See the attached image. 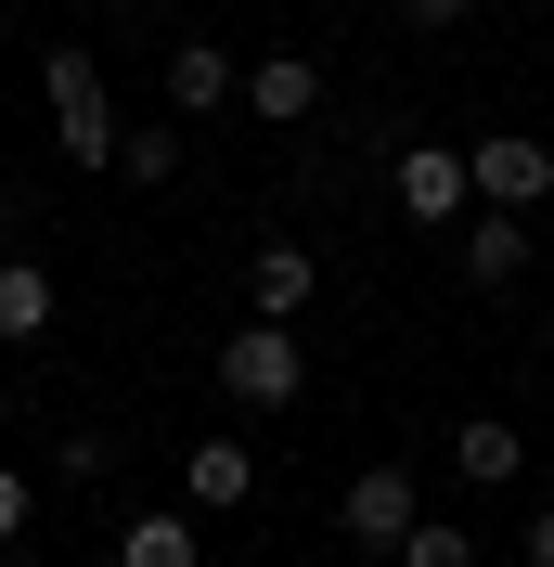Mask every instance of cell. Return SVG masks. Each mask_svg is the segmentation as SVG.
<instances>
[{"mask_svg": "<svg viewBox=\"0 0 554 567\" xmlns=\"http://www.w3.org/2000/svg\"><path fill=\"white\" fill-rule=\"evenodd\" d=\"M39 91H52V142H65L78 168H116V104H104V65H91V52H78V39H52V52H39Z\"/></svg>", "mask_w": 554, "mask_h": 567, "instance_id": "6da1fadb", "label": "cell"}, {"mask_svg": "<svg viewBox=\"0 0 554 567\" xmlns=\"http://www.w3.org/2000/svg\"><path fill=\"white\" fill-rule=\"evenodd\" d=\"M219 388H233L245 413H284V400L310 388V349H297V322H258V310H245V336H219Z\"/></svg>", "mask_w": 554, "mask_h": 567, "instance_id": "7a4b0ae2", "label": "cell"}, {"mask_svg": "<svg viewBox=\"0 0 554 567\" xmlns=\"http://www.w3.org/2000/svg\"><path fill=\"white\" fill-rule=\"evenodd\" d=\"M413 516H425V503H413V477H400V464H361V477L336 491V542H348V555H400V542H413Z\"/></svg>", "mask_w": 554, "mask_h": 567, "instance_id": "3957f363", "label": "cell"}, {"mask_svg": "<svg viewBox=\"0 0 554 567\" xmlns=\"http://www.w3.org/2000/svg\"><path fill=\"white\" fill-rule=\"evenodd\" d=\"M387 194H400V219H425V233H439V219H464V207H478V155H451V142H413V155L387 168Z\"/></svg>", "mask_w": 554, "mask_h": 567, "instance_id": "277c9868", "label": "cell"}, {"mask_svg": "<svg viewBox=\"0 0 554 567\" xmlns=\"http://www.w3.org/2000/svg\"><path fill=\"white\" fill-rule=\"evenodd\" d=\"M464 155H478V207H542L554 194V142L542 130H490V142H464Z\"/></svg>", "mask_w": 554, "mask_h": 567, "instance_id": "5b68a950", "label": "cell"}, {"mask_svg": "<svg viewBox=\"0 0 554 567\" xmlns=\"http://www.w3.org/2000/svg\"><path fill=\"white\" fill-rule=\"evenodd\" d=\"M245 116H258V130H310L322 116V65L310 52H258V65H245Z\"/></svg>", "mask_w": 554, "mask_h": 567, "instance_id": "8992f818", "label": "cell"}, {"mask_svg": "<svg viewBox=\"0 0 554 567\" xmlns=\"http://www.w3.org/2000/svg\"><path fill=\"white\" fill-rule=\"evenodd\" d=\"M310 297H322V258H310V246H284V233H271V246H245V310H258V322H297Z\"/></svg>", "mask_w": 554, "mask_h": 567, "instance_id": "52a82bcc", "label": "cell"}, {"mask_svg": "<svg viewBox=\"0 0 554 567\" xmlns=\"http://www.w3.org/2000/svg\"><path fill=\"white\" fill-rule=\"evenodd\" d=\"M245 491H258V452H245V439H194V452H181V503H194V516H233Z\"/></svg>", "mask_w": 554, "mask_h": 567, "instance_id": "ba28073f", "label": "cell"}, {"mask_svg": "<svg viewBox=\"0 0 554 567\" xmlns=\"http://www.w3.org/2000/svg\"><path fill=\"white\" fill-rule=\"evenodd\" d=\"M516 271H529V219H516V207H464V284L503 297Z\"/></svg>", "mask_w": 554, "mask_h": 567, "instance_id": "9c48e42d", "label": "cell"}, {"mask_svg": "<svg viewBox=\"0 0 554 567\" xmlns=\"http://www.w3.org/2000/svg\"><path fill=\"white\" fill-rule=\"evenodd\" d=\"M233 91H245V65L219 52V39H181V52H168V104H181V116H219Z\"/></svg>", "mask_w": 554, "mask_h": 567, "instance_id": "30bf717a", "label": "cell"}, {"mask_svg": "<svg viewBox=\"0 0 554 567\" xmlns=\"http://www.w3.org/2000/svg\"><path fill=\"white\" fill-rule=\"evenodd\" d=\"M451 464H464L478 491H503V477H516V464H529V439H516V425H503V413H464V425H451Z\"/></svg>", "mask_w": 554, "mask_h": 567, "instance_id": "8fae6325", "label": "cell"}, {"mask_svg": "<svg viewBox=\"0 0 554 567\" xmlns=\"http://www.w3.org/2000/svg\"><path fill=\"white\" fill-rule=\"evenodd\" d=\"M116 567H207V542H194V503H181V516H130V529H116Z\"/></svg>", "mask_w": 554, "mask_h": 567, "instance_id": "7c38bea8", "label": "cell"}, {"mask_svg": "<svg viewBox=\"0 0 554 567\" xmlns=\"http://www.w3.org/2000/svg\"><path fill=\"white\" fill-rule=\"evenodd\" d=\"M27 336H52V271L39 258H0V349H27Z\"/></svg>", "mask_w": 554, "mask_h": 567, "instance_id": "4fadbf2b", "label": "cell"}, {"mask_svg": "<svg viewBox=\"0 0 554 567\" xmlns=\"http://www.w3.org/2000/svg\"><path fill=\"white\" fill-rule=\"evenodd\" d=\"M387 567H478V529H451V516H413V542Z\"/></svg>", "mask_w": 554, "mask_h": 567, "instance_id": "5bb4252c", "label": "cell"}, {"mask_svg": "<svg viewBox=\"0 0 554 567\" xmlns=\"http://www.w3.org/2000/svg\"><path fill=\"white\" fill-rule=\"evenodd\" d=\"M116 168H130L142 194H155V181H181V130H130V142H116Z\"/></svg>", "mask_w": 554, "mask_h": 567, "instance_id": "9a60e30c", "label": "cell"}, {"mask_svg": "<svg viewBox=\"0 0 554 567\" xmlns=\"http://www.w3.org/2000/svg\"><path fill=\"white\" fill-rule=\"evenodd\" d=\"M400 27H425V39H451V27H478V0H400Z\"/></svg>", "mask_w": 554, "mask_h": 567, "instance_id": "2e32d148", "label": "cell"}, {"mask_svg": "<svg viewBox=\"0 0 554 567\" xmlns=\"http://www.w3.org/2000/svg\"><path fill=\"white\" fill-rule=\"evenodd\" d=\"M516 567H554V503H542V516L516 529Z\"/></svg>", "mask_w": 554, "mask_h": 567, "instance_id": "e0dca14e", "label": "cell"}, {"mask_svg": "<svg viewBox=\"0 0 554 567\" xmlns=\"http://www.w3.org/2000/svg\"><path fill=\"white\" fill-rule=\"evenodd\" d=\"M27 503H39V491H27V477H13V464H0V542L27 529Z\"/></svg>", "mask_w": 554, "mask_h": 567, "instance_id": "ac0fdd59", "label": "cell"}, {"mask_svg": "<svg viewBox=\"0 0 554 567\" xmlns=\"http://www.w3.org/2000/svg\"><path fill=\"white\" fill-rule=\"evenodd\" d=\"M155 13H168V0H155Z\"/></svg>", "mask_w": 554, "mask_h": 567, "instance_id": "d6986e66", "label": "cell"}]
</instances>
